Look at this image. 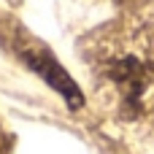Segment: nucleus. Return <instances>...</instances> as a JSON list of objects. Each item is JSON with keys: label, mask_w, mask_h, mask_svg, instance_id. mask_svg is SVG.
<instances>
[{"label": "nucleus", "mask_w": 154, "mask_h": 154, "mask_svg": "<svg viewBox=\"0 0 154 154\" xmlns=\"http://www.w3.org/2000/svg\"><path fill=\"white\" fill-rule=\"evenodd\" d=\"M16 54H19V60H22L38 79H43V81L65 100V106H68L70 111H79V108L84 106V92H81V87L68 76V70L54 60V54H51L43 43H35V41L19 43V46H16Z\"/></svg>", "instance_id": "nucleus-1"}, {"label": "nucleus", "mask_w": 154, "mask_h": 154, "mask_svg": "<svg viewBox=\"0 0 154 154\" xmlns=\"http://www.w3.org/2000/svg\"><path fill=\"white\" fill-rule=\"evenodd\" d=\"M108 76L119 84L122 95H125V103L138 111L141 108V97H143V89L149 87V65L133 54L116 60L111 68H108Z\"/></svg>", "instance_id": "nucleus-2"}]
</instances>
